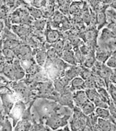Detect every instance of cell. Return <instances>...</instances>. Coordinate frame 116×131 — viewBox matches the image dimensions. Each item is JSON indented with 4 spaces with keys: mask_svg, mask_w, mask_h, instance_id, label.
Here are the masks:
<instances>
[{
    "mask_svg": "<svg viewBox=\"0 0 116 131\" xmlns=\"http://www.w3.org/2000/svg\"><path fill=\"white\" fill-rule=\"evenodd\" d=\"M106 89H107L111 99L113 100L114 104H116V84H114L113 82H111L110 81L106 85Z\"/></svg>",
    "mask_w": 116,
    "mask_h": 131,
    "instance_id": "9a60e30c",
    "label": "cell"
},
{
    "mask_svg": "<svg viewBox=\"0 0 116 131\" xmlns=\"http://www.w3.org/2000/svg\"><path fill=\"white\" fill-rule=\"evenodd\" d=\"M47 58V53L44 50H40L36 54V61L40 66H43Z\"/></svg>",
    "mask_w": 116,
    "mask_h": 131,
    "instance_id": "e0dca14e",
    "label": "cell"
},
{
    "mask_svg": "<svg viewBox=\"0 0 116 131\" xmlns=\"http://www.w3.org/2000/svg\"><path fill=\"white\" fill-rule=\"evenodd\" d=\"M107 24L108 21L105 11H101L97 13V30H99L101 28H104V27Z\"/></svg>",
    "mask_w": 116,
    "mask_h": 131,
    "instance_id": "8fae6325",
    "label": "cell"
},
{
    "mask_svg": "<svg viewBox=\"0 0 116 131\" xmlns=\"http://www.w3.org/2000/svg\"><path fill=\"white\" fill-rule=\"evenodd\" d=\"M112 38H116L114 33L112 32V30L111 29H109L108 27H105L101 30V35L98 40V42L105 43Z\"/></svg>",
    "mask_w": 116,
    "mask_h": 131,
    "instance_id": "8992f818",
    "label": "cell"
},
{
    "mask_svg": "<svg viewBox=\"0 0 116 131\" xmlns=\"http://www.w3.org/2000/svg\"><path fill=\"white\" fill-rule=\"evenodd\" d=\"M105 63L108 67L111 68L112 69L116 68V51L113 52L112 54L109 57V58Z\"/></svg>",
    "mask_w": 116,
    "mask_h": 131,
    "instance_id": "ffe728a7",
    "label": "cell"
},
{
    "mask_svg": "<svg viewBox=\"0 0 116 131\" xmlns=\"http://www.w3.org/2000/svg\"><path fill=\"white\" fill-rule=\"evenodd\" d=\"M98 125L99 126L100 130L105 131H113L116 130V123L108 119H103V118H98Z\"/></svg>",
    "mask_w": 116,
    "mask_h": 131,
    "instance_id": "3957f363",
    "label": "cell"
},
{
    "mask_svg": "<svg viewBox=\"0 0 116 131\" xmlns=\"http://www.w3.org/2000/svg\"><path fill=\"white\" fill-rule=\"evenodd\" d=\"M110 7L113 8L114 9L116 10V0H114V1L110 4Z\"/></svg>",
    "mask_w": 116,
    "mask_h": 131,
    "instance_id": "83f0119b",
    "label": "cell"
},
{
    "mask_svg": "<svg viewBox=\"0 0 116 131\" xmlns=\"http://www.w3.org/2000/svg\"><path fill=\"white\" fill-rule=\"evenodd\" d=\"M31 15L34 17V18H36V19H40V18H41V16H43V14H42V13L40 11V9H32V11H31Z\"/></svg>",
    "mask_w": 116,
    "mask_h": 131,
    "instance_id": "cb8c5ba5",
    "label": "cell"
},
{
    "mask_svg": "<svg viewBox=\"0 0 116 131\" xmlns=\"http://www.w3.org/2000/svg\"><path fill=\"white\" fill-rule=\"evenodd\" d=\"M113 72V69L110 67H108L107 64H103L99 73V75L105 80L106 85L110 82V77Z\"/></svg>",
    "mask_w": 116,
    "mask_h": 131,
    "instance_id": "9c48e42d",
    "label": "cell"
},
{
    "mask_svg": "<svg viewBox=\"0 0 116 131\" xmlns=\"http://www.w3.org/2000/svg\"><path fill=\"white\" fill-rule=\"evenodd\" d=\"M82 66L79 65H74L71 67L69 70H67L65 72V77L67 78L69 81H71L73 78L80 76V74L82 70Z\"/></svg>",
    "mask_w": 116,
    "mask_h": 131,
    "instance_id": "52a82bcc",
    "label": "cell"
},
{
    "mask_svg": "<svg viewBox=\"0 0 116 131\" xmlns=\"http://www.w3.org/2000/svg\"><path fill=\"white\" fill-rule=\"evenodd\" d=\"M84 3L80 1L79 2V0H76L74 2H72L69 7V13L72 16L80 15L84 7Z\"/></svg>",
    "mask_w": 116,
    "mask_h": 131,
    "instance_id": "277c9868",
    "label": "cell"
},
{
    "mask_svg": "<svg viewBox=\"0 0 116 131\" xmlns=\"http://www.w3.org/2000/svg\"><path fill=\"white\" fill-rule=\"evenodd\" d=\"M71 117V115H65L64 117H61L58 115L50 116L47 120V125L53 129H56L58 127L63 126L67 124V119Z\"/></svg>",
    "mask_w": 116,
    "mask_h": 131,
    "instance_id": "6da1fadb",
    "label": "cell"
},
{
    "mask_svg": "<svg viewBox=\"0 0 116 131\" xmlns=\"http://www.w3.org/2000/svg\"><path fill=\"white\" fill-rule=\"evenodd\" d=\"M92 75H93V74H92L90 68H85V67L83 66L82 70H81V72H80V76L83 78L84 80L88 79V78H90Z\"/></svg>",
    "mask_w": 116,
    "mask_h": 131,
    "instance_id": "44dd1931",
    "label": "cell"
},
{
    "mask_svg": "<svg viewBox=\"0 0 116 131\" xmlns=\"http://www.w3.org/2000/svg\"><path fill=\"white\" fill-rule=\"evenodd\" d=\"M60 38V33L55 30H50L47 34V41L50 43H55Z\"/></svg>",
    "mask_w": 116,
    "mask_h": 131,
    "instance_id": "4fadbf2b",
    "label": "cell"
},
{
    "mask_svg": "<svg viewBox=\"0 0 116 131\" xmlns=\"http://www.w3.org/2000/svg\"><path fill=\"white\" fill-rule=\"evenodd\" d=\"M85 81V89H97V85L95 82V79L93 78V75L88 78V79H86Z\"/></svg>",
    "mask_w": 116,
    "mask_h": 131,
    "instance_id": "7402d4cb",
    "label": "cell"
},
{
    "mask_svg": "<svg viewBox=\"0 0 116 131\" xmlns=\"http://www.w3.org/2000/svg\"><path fill=\"white\" fill-rule=\"evenodd\" d=\"M89 99L85 92V90H77L73 93V101L77 107L80 108Z\"/></svg>",
    "mask_w": 116,
    "mask_h": 131,
    "instance_id": "7a4b0ae2",
    "label": "cell"
},
{
    "mask_svg": "<svg viewBox=\"0 0 116 131\" xmlns=\"http://www.w3.org/2000/svg\"><path fill=\"white\" fill-rule=\"evenodd\" d=\"M62 59H64L66 62L69 63L70 64L74 66V65H77V62L76 61L75 58V55H74V52L72 50H64L63 52V54L61 55Z\"/></svg>",
    "mask_w": 116,
    "mask_h": 131,
    "instance_id": "ba28073f",
    "label": "cell"
},
{
    "mask_svg": "<svg viewBox=\"0 0 116 131\" xmlns=\"http://www.w3.org/2000/svg\"><path fill=\"white\" fill-rule=\"evenodd\" d=\"M95 113L97 115L98 117L103 118V119H111V116L110 113V111L108 109L106 108H100V107H96Z\"/></svg>",
    "mask_w": 116,
    "mask_h": 131,
    "instance_id": "7c38bea8",
    "label": "cell"
},
{
    "mask_svg": "<svg viewBox=\"0 0 116 131\" xmlns=\"http://www.w3.org/2000/svg\"><path fill=\"white\" fill-rule=\"evenodd\" d=\"M71 89L73 92L85 89V81L80 76H77L71 81Z\"/></svg>",
    "mask_w": 116,
    "mask_h": 131,
    "instance_id": "5b68a950",
    "label": "cell"
},
{
    "mask_svg": "<svg viewBox=\"0 0 116 131\" xmlns=\"http://www.w3.org/2000/svg\"><path fill=\"white\" fill-rule=\"evenodd\" d=\"M82 111V113L86 115V116H89L92 113H95V109H96V106H95V104L93 102L88 100L86 103H84L83 106L80 108Z\"/></svg>",
    "mask_w": 116,
    "mask_h": 131,
    "instance_id": "30bf717a",
    "label": "cell"
},
{
    "mask_svg": "<svg viewBox=\"0 0 116 131\" xmlns=\"http://www.w3.org/2000/svg\"><path fill=\"white\" fill-rule=\"evenodd\" d=\"M4 54L7 57H13V51L10 50H4Z\"/></svg>",
    "mask_w": 116,
    "mask_h": 131,
    "instance_id": "4316f807",
    "label": "cell"
},
{
    "mask_svg": "<svg viewBox=\"0 0 116 131\" xmlns=\"http://www.w3.org/2000/svg\"><path fill=\"white\" fill-rule=\"evenodd\" d=\"M95 106L96 107H100V108H106V109H108V103L105 102L101 97L100 95L96 98L94 101H93Z\"/></svg>",
    "mask_w": 116,
    "mask_h": 131,
    "instance_id": "d6986e66",
    "label": "cell"
},
{
    "mask_svg": "<svg viewBox=\"0 0 116 131\" xmlns=\"http://www.w3.org/2000/svg\"><path fill=\"white\" fill-rule=\"evenodd\" d=\"M84 90H85L86 95L88 96V99L91 102H93L96 98H98L99 96L97 89H87Z\"/></svg>",
    "mask_w": 116,
    "mask_h": 131,
    "instance_id": "ac0fdd59",
    "label": "cell"
},
{
    "mask_svg": "<svg viewBox=\"0 0 116 131\" xmlns=\"http://www.w3.org/2000/svg\"><path fill=\"white\" fill-rule=\"evenodd\" d=\"M64 16H63L62 13L60 12H55L54 15H53V22L56 23H61L62 22V20L64 19Z\"/></svg>",
    "mask_w": 116,
    "mask_h": 131,
    "instance_id": "603a6c76",
    "label": "cell"
},
{
    "mask_svg": "<svg viewBox=\"0 0 116 131\" xmlns=\"http://www.w3.org/2000/svg\"><path fill=\"white\" fill-rule=\"evenodd\" d=\"M57 1H58L59 8H60V10L61 11V13H64V14H67V13L68 14L69 13V7L71 5L70 0H57Z\"/></svg>",
    "mask_w": 116,
    "mask_h": 131,
    "instance_id": "2e32d148",
    "label": "cell"
},
{
    "mask_svg": "<svg viewBox=\"0 0 116 131\" xmlns=\"http://www.w3.org/2000/svg\"><path fill=\"white\" fill-rule=\"evenodd\" d=\"M110 81L114 84H116V68L113 69V72L110 77Z\"/></svg>",
    "mask_w": 116,
    "mask_h": 131,
    "instance_id": "484cf974",
    "label": "cell"
},
{
    "mask_svg": "<svg viewBox=\"0 0 116 131\" xmlns=\"http://www.w3.org/2000/svg\"><path fill=\"white\" fill-rule=\"evenodd\" d=\"M97 91H98L100 97L105 102H108L109 104V102L111 101V98L107 89L105 88V87H98V88H97Z\"/></svg>",
    "mask_w": 116,
    "mask_h": 131,
    "instance_id": "5bb4252c",
    "label": "cell"
},
{
    "mask_svg": "<svg viewBox=\"0 0 116 131\" xmlns=\"http://www.w3.org/2000/svg\"><path fill=\"white\" fill-rule=\"evenodd\" d=\"M4 73L8 76V77H13L15 74V71L9 67H6L4 69Z\"/></svg>",
    "mask_w": 116,
    "mask_h": 131,
    "instance_id": "d4e9b609",
    "label": "cell"
},
{
    "mask_svg": "<svg viewBox=\"0 0 116 131\" xmlns=\"http://www.w3.org/2000/svg\"><path fill=\"white\" fill-rule=\"evenodd\" d=\"M51 1H52V2H54V1H56V0H51Z\"/></svg>",
    "mask_w": 116,
    "mask_h": 131,
    "instance_id": "f1b7e54d",
    "label": "cell"
}]
</instances>
